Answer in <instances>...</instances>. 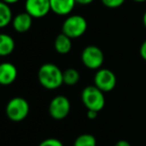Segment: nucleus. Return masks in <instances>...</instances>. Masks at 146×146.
Returning <instances> with one entry per match:
<instances>
[{"mask_svg": "<svg viewBox=\"0 0 146 146\" xmlns=\"http://www.w3.org/2000/svg\"><path fill=\"white\" fill-rule=\"evenodd\" d=\"M38 81L44 88L55 90L64 84L63 71L54 63H44L38 70Z\"/></svg>", "mask_w": 146, "mask_h": 146, "instance_id": "obj_1", "label": "nucleus"}, {"mask_svg": "<svg viewBox=\"0 0 146 146\" xmlns=\"http://www.w3.org/2000/svg\"><path fill=\"white\" fill-rule=\"evenodd\" d=\"M81 99L88 110L100 112L106 105L104 92L94 85H88L84 88L81 93Z\"/></svg>", "mask_w": 146, "mask_h": 146, "instance_id": "obj_2", "label": "nucleus"}, {"mask_svg": "<svg viewBox=\"0 0 146 146\" xmlns=\"http://www.w3.org/2000/svg\"><path fill=\"white\" fill-rule=\"evenodd\" d=\"M30 111V105L28 101L23 97L16 96L7 102L5 107V113L8 119L13 122H21L28 116Z\"/></svg>", "mask_w": 146, "mask_h": 146, "instance_id": "obj_3", "label": "nucleus"}, {"mask_svg": "<svg viewBox=\"0 0 146 146\" xmlns=\"http://www.w3.org/2000/svg\"><path fill=\"white\" fill-rule=\"evenodd\" d=\"M87 29L88 21L84 16L79 15V14L68 16L62 24V33L66 34L72 39L83 36Z\"/></svg>", "mask_w": 146, "mask_h": 146, "instance_id": "obj_4", "label": "nucleus"}, {"mask_svg": "<svg viewBox=\"0 0 146 146\" xmlns=\"http://www.w3.org/2000/svg\"><path fill=\"white\" fill-rule=\"evenodd\" d=\"M81 60L88 69L98 70L104 62V54L96 45H88L82 51Z\"/></svg>", "mask_w": 146, "mask_h": 146, "instance_id": "obj_5", "label": "nucleus"}, {"mask_svg": "<svg viewBox=\"0 0 146 146\" xmlns=\"http://www.w3.org/2000/svg\"><path fill=\"white\" fill-rule=\"evenodd\" d=\"M116 76L113 71L108 68H100L94 76V85L102 92H110L116 86Z\"/></svg>", "mask_w": 146, "mask_h": 146, "instance_id": "obj_6", "label": "nucleus"}, {"mask_svg": "<svg viewBox=\"0 0 146 146\" xmlns=\"http://www.w3.org/2000/svg\"><path fill=\"white\" fill-rule=\"evenodd\" d=\"M71 111V102L65 95H57L49 104V114L55 120H63Z\"/></svg>", "mask_w": 146, "mask_h": 146, "instance_id": "obj_7", "label": "nucleus"}, {"mask_svg": "<svg viewBox=\"0 0 146 146\" xmlns=\"http://www.w3.org/2000/svg\"><path fill=\"white\" fill-rule=\"evenodd\" d=\"M25 11L33 18H43L51 11L50 0H26Z\"/></svg>", "mask_w": 146, "mask_h": 146, "instance_id": "obj_8", "label": "nucleus"}, {"mask_svg": "<svg viewBox=\"0 0 146 146\" xmlns=\"http://www.w3.org/2000/svg\"><path fill=\"white\" fill-rule=\"evenodd\" d=\"M18 76L16 66L11 62L0 63V85L8 86L15 82Z\"/></svg>", "mask_w": 146, "mask_h": 146, "instance_id": "obj_9", "label": "nucleus"}, {"mask_svg": "<svg viewBox=\"0 0 146 146\" xmlns=\"http://www.w3.org/2000/svg\"><path fill=\"white\" fill-rule=\"evenodd\" d=\"M33 17L27 12H21L16 14L12 19V27L18 33H25L32 27Z\"/></svg>", "mask_w": 146, "mask_h": 146, "instance_id": "obj_10", "label": "nucleus"}, {"mask_svg": "<svg viewBox=\"0 0 146 146\" xmlns=\"http://www.w3.org/2000/svg\"><path fill=\"white\" fill-rule=\"evenodd\" d=\"M51 11L60 16L69 15L76 6L75 0H50Z\"/></svg>", "mask_w": 146, "mask_h": 146, "instance_id": "obj_11", "label": "nucleus"}, {"mask_svg": "<svg viewBox=\"0 0 146 146\" xmlns=\"http://www.w3.org/2000/svg\"><path fill=\"white\" fill-rule=\"evenodd\" d=\"M73 47V42H72V38L67 36L64 33H60L59 35L55 38L54 41V48L59 54L65 55L68 54L70 51L72 50Z\"/></svg>", "mask_w": 146, "mask_h": 146, "instance_id": "obj_12", "label": "nucleus"}, {"mask_svg": "<svg viewBox=\"0 0 146 146\" xmlns=\"http://www.w3.org/2000/svg\"><path fill=\"white\" fill-rule=\"evenodd\" d=\"M15 49L13 37L6 33H0V56H8Z\"/></svg>", "mask_w": 146, "mask_h": 146, "instance_id": "obj_13", "label": "nucleus"}, {"mask_svg": "<svg viewBox=\"0 0 146 146\" xmlns=\"http://www.w3.org/2000/svg\"><path fill=\"white\" fill-rule=\"evenodd\" d=\"M13 15L10 5L0 0V29L5 28L12 22Z\"/></svg>", "mask_w": 146, "mask_h": 146, "instance_id": "obj_14", "label": "nucleus"}, {"mask_svg": "<svg viewBox=\"0 0 146 146\" xmlns=\"http://www.w3.org/2000/svg\"><path fill=\"white\" fill-rule=\"evenodd\" d=\"M80 72L75 68H68L63 71V80L64 84L68 86H74L80 81Z\"/></svg>", "mask_w": 146, "mask_h": 146, "instance_id": "obj_15", "label": "nucleus"}, {"mask_svg": "<svg viewBox=\"0 0 146 146\" xmlns=\"http://www.w3.org/2000/svg\"><path fill=\"white\" fill-rule=\"evenodd\" d=\"M74 146H96V139L92 134L84 133L75 139Z\"/></svg>", "mask_w": 146, "mask_h": 146, "instance_id": "obj_16", "label": "nucleus"}, {"mask_svg": "<svg viewBox=\"0 0 146 146\" xmlns=\"http://www.w3.org/2000/svg\"><path fill=\"white\" fill-rule=\"evenodd\" d=\"M102 5L106 6L110 9H114V8H118L124 4L125 0H100Z\"/></svg>", "mask_w": 146, "mask_h": 146, "instance_id": "obj_17", "label": "nucleus"}, {"mask_svg": "<svg viewBox=\"0 0 146 146\" xmlns=\"http://www.w3.org/2000/svg\"><path fill=\"white\" fill-rule=\"evenodd\" d=\"M38 146H64L63 142L57 138H47L44 139Z\"/></svg>", "mask_w": 146, "mask_h": 146, "instance_id": "obj_18", "label": "nucleus"}, {"mask_svg": "<svg viewBox=\"0 0 146 146\" xmlns=\"http://www.w3.org/2000/svg\"><path fill=\"white\" fill-rule=\"evenodd\" d=\"M139 54H140L141 58L146 61V40L143 41L142 44H141L140 49H139Z\"/></svg>", "mask_w": 146, "mask_h": 146, "instance_id": "obj_19", "label": "nucleus"}, {"mask_svg": "<svg viewBox=\"0 0 146 146\" xmlns=\"http://www.w3.org/2000/svg\"><path fill=\"white\" fill-rule=\"evenodd\" d=\"M98 112L94 111V110H88V112H87V117L90 120H94V119L98 117Z\"/></svg>", "mask_w": 146, "mask_h": 146, "instance_id": "obj_20", "label": "nucleus"}, {"mask_svg": "<svg viewBox=\"0 0 146 146\" xmlns=\"http://www.w3.org/2000/svg\"><path fill=\"white\" fill-rule=\"evenodd\" d=\"M114 146H131L130 143L127 140H124V139H121V140H118L117 142L114 144Z\"/></svg>", "mask_w": 146, "mask_h": 146, "instance_id": "obj_21", "label": "nucleus"}, {"mask_svg": "<svg viewBox=\"0 0 146 146\" xmlns=\"http://www.w3.org/2000/svg\"><path fill=\"white\" fill-rule=\"evenodd\" d=\"M76 3L80 4V5H88V4L92 3L94 0H75Z\"/></svg>", "mask_w": 146, "mask_h": 146, "instance_id": "obj_22", "label": "nucleus"}, {"mask_svg": "<svg viewBox=\"0 0 146 146\" xmlns=\"http://www.w3.org/2000/svg\"><path fill=\"white\" fill-rule=\"evenodd\" d=\"M1 1L5 2V3L9 4V5H11V4H15L17 3V2H19L20 0H1Z\"/></svg>", "mask_w": 146, "mask_h": 146, "instance_id": "obj_23", "label": "nucleus"}, {"mask_svg": "<svg viewBox=\"0 0 146 146\" xmlns=\"http://www.w3.org/2000/svg\"><path fill=\"white\" fill-rule=\"evenodd\" d=\"M142 23L144 25V27L146 28V11L143 13V16H142Z\"/></svg>", "mask_w": 146, "mask_h": 146, "instance_id": "obj_24", "label": "nucleus"}, {"mask_svg": "<svg viewBox=\"0 0 146 146\" xmlns=\"http://www.w3.org/2000/svg\"><path fill=\"white\" fill-rule=\"evenodd\" d=\"M134 2H137V3H142V2H145L146 0H132Z\"/></svg>", "mask_w": 146, "mask_h": 146, "instance_id": "obj_25", "label": "nucleus"}]
</instances>
